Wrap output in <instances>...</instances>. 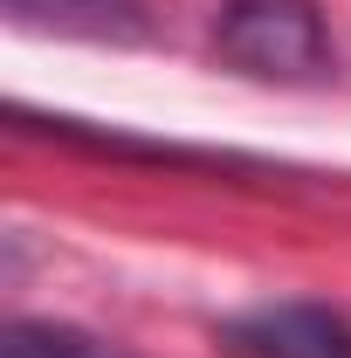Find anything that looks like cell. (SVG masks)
<instances>
[{
	"instance_id": "4",
	"label": "cell",
	"mask_w": 351,
	"mask_h": 358,
	"mask_svg": "<svg viewBox=\"0 0 351 358\" xmlns=\"http://www.w3.org/2000/svg\"><path fill=\"white\" fill-rule=\"evenodd\" d=\"M0 358H110L89 331L76 324H48V317H14L0 331Z\"/></svg>"
},
{
	"instance_id": "3",
	"label": "cell",
	"mask_w": 351,
	"mask_h": 358,
	"mask_svg": "<svg viewBox=\"0 0 351 358\" xmlns=\"http://www.w3.org/2000/svg\"><path fill=\"white\" fill-rule=\"evenodd\" d=\"M7 14L35 35H83V42H145V0H7Z\"/></svg>"
},
{
	"instance_id": "1",
	"label": "cell",
	"mask_w": 351,
	"mask_h": 358,
	"mask_svg": "<svg viewBox=\"0 0 351 358\" xmlns=\"http://www.w3.org/2000/svg\"><path fill=\"white\" fill-rule=\"evenodd\" d=\"M214 55L255 83H331L338 42L317 0H220L214 14Z\"/></svg>"
},
{
	"instance_id": "2",
	"label": "cell",
	"mask_w": 351,
	"mask_h": 358,
	"mask_svg": "<svg viewBox=\"0 0 351 358\" xmlns=\"http://www.w3.org/2000/svg\"><path fill=\"white\" fill-rule=\"evenodd\" d=\"M234 345L241 358H351V317L331 303H262V310L234 317Z\"/></svg>"
}]
</instances>
